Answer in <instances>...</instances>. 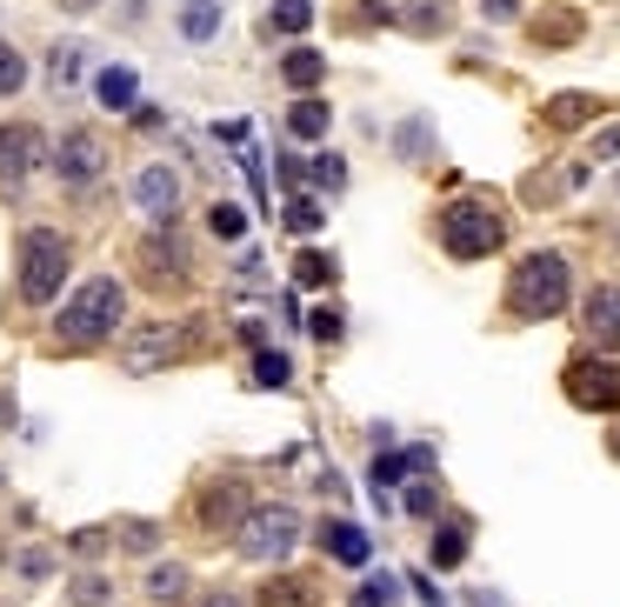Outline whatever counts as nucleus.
<instances>
[{
  "mask_svg": "<svg viewBox=\"0 0 620 607\" xmlns=\"http://www.w3.org/2000/svg\"><path fill=\"white\" fill-rule=\"evenodd\" d=\"M121 321H127V288H121L114 274H87V281L60 301L54 340H60V347H101V340L121 334Z\"/></svg>",
  "mask_w": 620,
  "mask_h": 607,
  "instance_id": "nucleus-1",
  "label": "nucleus"
},
{
  "mask_svg": "<svg viewBox=\"0 0 620 607\" xmlns=\"http://www.w3.org/2000/svg\"><path fill=\"white\" fill-rule=\"evenodd\" d=\"M67 274H74V247L60 227H27L21 247H14V288L27 307H54L67 294Z\"/></svg>",
  "mask_w": 620,
  "mask_h": 607,
  "instance_id": "nucleus-2",
  "label": "nucleus"
},
{
  "mask_svg": "<svg viewBox=\"0 0 620 607\" xmlns=\"http://www.w3.org/2000/svg\"><path fill=\"white\" fill-rule=\"evenodd\" d=\"M567 301H574V268H567V254H554V247L527 254L514 268V281H507V307L520 321H554Z\"/></svg>",
  "mask_w": 620,
  "mask_h": 607,
  "instance_id": "nucleus-3",
  "label": "nucleus"
},
{
  "mask_svg": "<svg viewBox=\"0 0 620 607\" xmlns=\"http://www.w3.org/2000/svg\"><path fill=\"white\" fill-rule=\"evenodd\" d=\"M500 240H507V214L494 194H461L440 207V247L454 260H487V254H500Z\"/></svg>",
  "mask_w": 620,
  "mask_h": 607,
  "instance_id": "nucleus-4",
  "label": "nucleus"
},
{
  "mask_svg": "<svg viewBox=\"0 0 620 607\" xmlns=\"http://www.w3.org/2000/svg\"><path fill=\"white\" fill-rule=\"evenodd\" d=\"M240 554L247 561H260V567H274V561H288L301 541H307V520L294 514V507H281V501H268V507H247V520H240Z\"/></svg>",
  "mask_w": 620,
  "mask_h": 607,
  "instance_id": "nucleus-5",
  "label": "nucleus"
},
{
  "mask_svg": "<svg viewBox=\"0 0 620 607\" xmlns=\"http://www.w3.org/2000/svg\"><path fill=\"white\" fill-rule=\"evenodd\" d=\"M47 173H54L67 194L101 188V181H108V147H101V134H94V127H67V134L54 140V154H47Z\"/></svg>",
  "mask_w": 620,
  "mask_h": 607,
  "instance_id": "nucleus-6",
  "label": "nucleus"
},
{
  "mask_svg": "<svg viewBox=\"0 0 620 607\" xmlns=\"http://www.w3.org/2000/svg\"><path fill=\"white\" fill-rule=\"evenodd\" d=\"M181 355H194V321H147L121 340V361L127 374H154V368H173Z\"/></svg>",
  "mask_w": 620,
  "mask_h": 607,
  "instance_id": "nucleus-7",
  "label": "nucleus"
},
{
  "mask_svg": "<svg viewBox=\"0 0 620 607\" xmlns=\"http://www.w3.org/2000/svg\"><path fill=\"white\" fill-rule=\"evenodd\" d=\"M561 387L587 414H620V355H607V347H600V355H574Z\"/></svg>",
  "mask_w": 620,
  "mask_h": 607,
  "instance_id": "nucleus-8",
  "label": "nucleus"
},
{
  "mask_svg": "<svg viewBox=\"0 0 620 607\" xmlns=\"http://www.w3.org/2000/svg\"><path fill=\"white\" fill-rule=\"evenodd\" d=\"M47 134L34 121H0V194H21L34 173L47 167Z\"/></svg>",
  "mask_w": 620,
  "mask_h": 607,
  "instance_id": "nucleus-9",
  "label": "nucleus"
},
{
  "mask_svg": "<svg viewBox=\"0 0 620 607\" xmlns=\"http://www.w3.org/2000/svg\"><path fill=\"white\" fill-rule=\"evenodd\" d=\"M127 194H134V207L160 227V221L181 214V173H173L167 160H147V167L134 173V181H127Z\"/></svg>",
  "mask_w": 620,
  "mask_h": 607,
  "instance_id": "nucleus-10",
  "label": "nucleus"
},
{
  "mask_svg": "<svg viewBox=\"0 0 620 607\" xmlns=\"http://www.w3.org/2000/svg\"><path fill=\"white\" fill-rule=\"evenodd\" d=\"M140 260H147V281H188L194 247L181 240V227H173V221H160V227H154V240L140 247Z\"/></svg>",
  "mask_w": 620,
  "mask_h": 607,
  "instance_id": "nucleus-11",
  "label": "nucleus"
},
{
  "mask_svg": "<svg viewBox=\"0 0 620 607\" xmlns=\"http://www.w3.org/2000/svg\"><path fill=\"white\" fill-rule=\"evenodd\" d=\"M247 507H253V494H247L240 481H214V487L201 494V528H207V535H234L240 520H247Z\"/></svg>",
  "mask_w": 620,
  "mask_h": 607,
  "instance_id": "nucleus-12",
  "label": "nucleus"
},
{
  "mask_svg": "<svg viewBox=\"0 0 620 607\" xmlns=\"http://www.w3.org/2000/svg\"><path fill=\"white\" fill-rule=\"evenodd\" d=\"M580 327L600 340V347H620V281H600L580 307Z\"/></svg>",
  "mask_w": 620,
  "mask_h": 607,
  "instance_id": "nucleus-13",
  "label": "nucleus"
},
{
  "mask_svg": "<svg viewBox=\"0 0 620 607\" xmlns=\"http://www.w3.org/2000/svg\"><path fill=\"white\" fill-rule=\"evenodd\" d=\"M314 541L340 561V567H368V554H374V541L361 535V528H353V520H320V528H314Z\"/></svg>",
  "mask_w": 620,
  "mask_h": 607,
  "instance_id": "nucleus-14",
  "label": "nucleus"
},
{
  "mask_svg": "<svg viewBox=\"0 0 620 607\" xmlns=\"http://www.w3.org/2000/svg\"><path fill=\"white\" fill-rule=\"evenodd\" d=\"M188 587H194V567H188V561H147V581H140V594H147L154 607L188 600Z\"/></svg>",
  "mask_w": 620,
  "mask_h": 607,
  "instance_id": "nucleus-15",
  "label": "nucleus"
},
{
  "mask_svg": "<svg viewBox=\"0 0 620 607\" xmlns=\"http://www.w3.org/2000/svg\"><path fill=\"white\" fill-rule=\"evenodd\" d=\"M94 101H101L108 114H134V101H140V74L121 67V60L101 67V74H94Z\"/></svg>",
  "mask_w": 620,
  "mask_h": 607,
  "instance_id": "nucleus-16",
  "label": "nucleus"
},
{
  "mask_svg": "<svg viewBox=\"0 0 620 607\" xmlns=\"http://www.w3.org/2000/svg\"><path fill=\"white\" fill-rule=\"evenodd\" d=\"M467 548H474V528H467L461 514H448V520L433 528V548H427V561H433V567H461V561H467Z\"/></svg>",
  "mask_w": 620,
  "mask_h": 607,
  "instance_id": "nucleus-17",
  "label": "nucleus"
},
{
  "mask_svg": "<svg viewBox=\"0 0 620 607\" xmlns=\"http://www.w3.org/2000/svg\"><path fill=\"white\" fill-rule=\"evenodd\" d=\"M281 80L294 87V94H314V87L327 80V54H314V47H288V54H281Z\"/></svg>",
  "mask_w": 620,
  "mask_h": 607,
  "instance_id": "nucleus-18",
  "label": "nucleus"
},
{
  "mask_svg": "<svg viewBox=\"0 0 620 607\" xmlns=\"http://www.w3.org/2000/svg\"><path fill=\"white\" fill-rule=\"evenodd\" d=\"M260 607H320V581H307V574H274L268 587H260Z\"/></svg>",
  "mask_w": 620,
  "mask_h": 607,
  "instance_id": "nucleus-19",
  "label": "nucleus"
},
{
  "mask_svg": "<svg viewBox=\"0 0 620 607\" xmlns=\"http://www.w3.org/2000/svg\"><path fill=\"white\" fill-rule=\"evenodd\" d=\"M327 127H334V108H327L320 94H301V101L288 108V134H294V140H320Z\"/></svg>",
  "mask_w": 620,
  "mask_h": 607,
  "instance_id": "nucleus-20",
  "label": "nucleus"
},
{
  "mask_svg": "<svg viewBox=\"0 0 620 607\" xmlns=\"http://www.w3.org/2000/svg\"><path fill=\"white\" fill-rule=\"evenodd\" d=\"M67 607H114V574L108 567H80L67 581Z\"/></svg>",
  "mask_w": 620,
  "mask_h": 607,
  "instance_id": "nucleus-21",
  "label": "nucleus"
},
{
  "mask_svg": "<svg viewBox=\"0 0 620 607\" xmlns=\"http://www.w3.org/2000/svg\"><path fill=\"white\" fill-rule=\"evenodd\" d=\"M394 21H401L407 34H448V27H454V8H448V0H407Z\"/></svg>",
  "mask_w": 620,
  "mask_h": 607,
  "instance_id": "nucleus-22",
  "label": "nucleus"
},
{
  "mask_svg": "<svg viewBox=\"0 0 620 607\" xmlns=\"http://www.w3.org/2000/svg\"><path fill=\"white\" fill-rule=\"evenodd\" d=\"M114 548L154 561V554H160V520H121V528H114Z\"/></svg>",
  "mask_w": 620,
  "mask_h": 607,
  "instance_id": "nucleus-23",
  "label": "nucleus"
},
{
  "mask_svg": "<svg viewBox=\"0 0 620 607\" xmlns=\"http://www.w3.org/2000/svg\"><path fill=\"white\" fill-rule=\"evenodd\" d=\"M67 554H74L80 567H101V561L114 554V528H74V535H67Z\"/></svg>",
  "mask_w": 620,
  "mask_h": 607,
  "instance_id": "nucleus-24",
  "label": "nucleus"
},
{
  "mask_svg": "<svg viewBox=\"0 0 620 607\" xmlns=\"http://www.w3.org/2000/svg\"><path fill=\"white\" fill-rule=\"evenodd\" d=\"M14 574H21L27 587H41V581H54V574H60V548H47V541H34V548H21V554H14Z\"/></svg>",
  "mask_w": 620,
  "mask_h": 607,
  "instance_id": "nucleus-25",
  "label": "nucleus"
},
{
  "mask_svg": "<svg viewBox=\"0 0 620 607\" xmlns=\"http://www.w3.org/2000/svg\"><path fill=\"white\" fill-rule=\"evenodd\" d=\"M334 274H340V260H334V254L301 247V260H294V281H301V288H334Z\"/></svg>",
  "mask_w": 620,
  "mask_h": 607,
  "instance_id": "nucleus-26",
  "label": "nucleus"
},
{
  "mask_svg": "<svg viewBox=\"0 0 620 607\" xmlns=\"http://www.w3.org/2000/svg\"><path fill=\"white\" fill-rule=\"evenodd\" d=\"M594 114H600L594 94H554V101H548V127H580V121H594Z\"/></svg>",
  "mask_w": 620,
  "mask_h": 607,
  "instance_id": "nucleus-27",
  "label": "nucleus"
},
{
  "mask_svg": "<svg viewBox=\"0 0 620 607\" xmlns=\"http://www.w3.org/2000/svg\"><path fill=\"white\" fill-rule=\"evenodd\" d=\"M407 468H433V454H427V448H407V454H381V461H374V487L387 494V487H394V481H401Z\"/></svg>",
  "mask_w": 620,
  "mask_h": 607,
  "instance_id": "nucleus-28",
  "label": "nucleus"
},
{
  "mask_svg": "<svg viewBox=\"0 0 620 607\" xmlns=\"http://www.w3.org/2000/svg\"><path fill=\"white\" fill-rule=\"evenodd\" d=\"M268 27H274V34H307V27H314V0H274V8H268Z\"/></svg>",
  "mask_w": 620,
  "mask_h": 607,
  "instance_id": "nucleus-29",
  "label": "nucleus"
},
{
  "mask_svg": "<svg viewBox=\"0 0 620 607\" xmlns=\"http://www.w3.org/2000/svg\"><path fill=\"white\" fill-rule=\"evenodd\" d=\"M294 381V361L281 355V347H260L253 355V387H288Z\"/></svg>",
  "mask_w": 620,
  "mask_h": 607,
  "instance_id": "nucleus-30",
  "label": "nucleus"
},
{
  "mask_svg": "<svg viewBox=\"0 0 620 607\" xmlns=\"http://www.w3.org/2000/svg\"><path fill=\"white\" fill-rule=\"evenodd\" d=\"M394 600H401V581L394 574H368L361 587L347 594V607H394Z\"/></svg>",
  "mask_w": 620,
  "mask_h": 607,
  "instance_id": "nucleus-31",
  "label": "nucleus"
},
{
  "mask_svg": "<svg viewBox=\"0 0 620 607\" xmlns=\"http://www.w3.org/2000/svg\"><path fill=\"white\" fill-rule=\"evenodd\" d=\"M21 87H27V54L14 41H0V101H14Z\"/></svg>",
  "mask_w": 620,
  "mask_h": 607,
  "instance_id": "nucleus-32",
  "label": "nucleus"
},
{
  "mask_svg": "<svg viewBox=\"0 0 620 607\" xmlns=\"http://www.w3.org/2000/svg\"><path fill=\"white\" fill-rule=\"evenodd\" d=\"M320 221H327V214H320V201H314V194H294V201H288V227H294L301 240H307V234H320Z\"/></svg>",
  "mask_w": 620,
  "mask_h": 607,
  "instance_id": "nucleus-33",
  "label": "nucleus"
},
{
  "mask_svg": "<svg viewBox=\"0 0 620 607\" xmlns=\"http://www.w3.org/2000/svg\"><path fill=\"white\" fill-rule=\"evenodd\" d=\"M207 227H214L221 240H240V234H247V207H234V201H221V207H207Z\"/></svg>",
  "mask_w": 620,
  "mask_h": 607,
  "instance_id": "nucleus-34",
  "label": "nucleus"
},
{
  "mask_svg": "<svg viewBox=\"0 0 620 607\" xmlns=\"http://www.w3.org/2000/svg\"><path fill=\"white\" fill-rule=\"evenodd\" d=\"M181 34H188V41H214V34H221V8H188V14H181Z\"/></svg>",
  "mask_w": 620,
  "mask_h": 607,
  "instance_id": "nucleus-35",
  "label": "nucleus"
},
{
  "mask_svg": "<svg viewBox=\"0 0 620 607\" xmlns=\"http://www.w3.org/2000/svg\"><path fill=\"white\" fill-rule=\"evenodd\" d=\"M580 34V14H554V21H534V41L554 47V41H574Z\"/></svg>",
  "mask_w": 620,
  "mask_h": 607,
  "instance_id": "nucleus-36",
  "label": "nucleus"
},
{
  "mask_svg": "<svg viewBox=\"0 0 620 607\" xmlns=\"http://www.w3.org/2000/svg\"><path fill=\"white\" fill-rule=\"evenodd\" d=\"M80 67H87V47H80V41H67V47H54V87H67V80L80 74Z\"/></svg>",
  "mask_w": 620,
  "mask_h": 607,
  "instance_id": "nucleus-37",
  "label": "nucleus"
},
{
  "mask_svg": "<svg viewBox=\"0 0 620 607\" xmlns=\"http://www.w3.org/2000/svg\"><path fill=\"white\" fill-rule=\"evenodd\" d=\"M307 334H314V340H340V334H347V314H340V307H314V314H307Z\"/></svg>",
  "mask_w": 620,
  "mask_h": 607,
  "instance_id": "nucleus-38",
  "label": "nucleus"
},
{
  "mask_svg": "<svg viewBox=\"0 0 620 607\" xmlns=\"http://www.w3.org/2000/svg\"><path fill=\"white\" fill-rule=\"evenodd\" d=\"M314 181H320L327 194H340V188H347V167H340V154H314Z\"/></svg>",
  "mask_w": 620,
  "mask_h": 607,
  "instance_id": "nucleus-39",
  "label": "nucleus"
},
{
  "mask_svg": "<svg viewBox=\"0 0 620 607\" xmlns=\"http://www.w3.org/2000/svg\"><path fill=\"white\" fill-rule=\"evenodd\" d=\"M587 160H620V121L594 134V147H587Z\"/></svg>",
  "mask_w": 620,
  "mask_h": 607,
  "instance_id": "nucleus-40",
  "label": "nucleus"
},
{
  "mask_svg": "<svg viewBox=\"0 0 620 607\" xmlns=\"http://www.w3.org/2000/svg\"><path fill=\"white\" fill-rule=\"evenodd\" d=\"M433 507H440L433 481H414V487H407V514H433Z\"/></svg>",
  "mask_w": 620,
  "mask_h": 607,
  "instance_id": "nucleus-41",
  "label": "nucleus"
},
{
  "mask_svg": "<svg viewBox=\"0 0 620 607\" xmlns=\"http://www.w3.org/2000/svg\"><path fill=\"white\" fill-rule=\"evenodd\" d=\"M420 147H427V127H420V121H407V127H401V154H420Z\"/></svg>",
  "mask_w": 620,
  "mask_h": 607,
  "instance_id": "nucleus-42",
  "label": "nucleus"
},
{
  "mask_svg": "<svg viewBox=\"0 0 620 607\" xmlns=\"http://www.w3.org/2000/svg\"><path fill=\"white\" fill-rule=\"evenodd\" d=\"M481 14H487V21H514V14H520V0H481Z\"/></svg>",
  "mask_w": 620,
  "mask_h": 607,
  "instance_id": "nucleus-43",
  "label": "nucleus"
},
{
  "mask_svg": "<svg viewBox=\"0 0 620 607\" xmlns=\"http://www.w3.org/2000/svg\"><path fill=\"white\" fill-rule=\"evenodd\" d=\"M54 8H60V14H94L101 0H54Z\"/></svg>",
  "mask_w": 620,
  "mask_h": 607,
  "instance_id": "nucleus-44",
  "label": "nucleus"
},
{
  "mask_svg": "<svg viewBox=\"0 0 620 607\" xmlns=\"http://www.w3.org/2000/svg\"><path fill=\"white\" fill-rule=\"evenodd\" d=\"M207 607H247V600H240V594H214Z\"/></svg>",
  "mask_w": 620,
  "mask_h": 607,
  "instance_id": "nucleus-45",
  "label": "nucleus"
},
{
  "mask_svg": "<svg viewBox=\"0 0 620 607\" xmlns=\"http://www.w3.org/2000/svg\"><path fill=\"white\" fill-rule=\"evenodd\" d=\"M607 454H613V461H620V427H607Z\"/></svg>",
  "mask_w": 620,
  "mask_h": 607,
  "instance_id": "nucleus-46",
  "label": "nucleus"
},
{
  "mask_svg": "<svg viewBox=\"0 0 620 607\" xmlns=\"http://www.w3.org/2000/svg\"><path fill=\"white\" fill-rule=\"evenodd\" d=\"M8 420H14V401H8V394H0V427H8Z\"/></svg>",
  "mask_w": 620,
  "mask_h": 607,
  "instance_id": "nucleus-47",
  "label": "nucleus"
},
{
  "mask_svg": "<svg viewBox=\"0 0 620 607\" xmlns=\"http://www.w3.org/2000/svg\"><path fill=\"white\" fill-rule=\"evenodd\" d=\"M181 8H221V0H181Z\"/></svg>",
  "mask_w": 620,
  "mask_h": 607,
  "instance_id": "nucleus-48",
  "label": "nucleus"
},
{
  "mask_svg": "<svg viewBox=\"0 0 620 607\" xmlns=\"http://www.w3.org/2000/svg\"><path fill=\"white\" fill-rule=\"evenodd\" d=\"M0 487H8V474H0Z\"/></svg>",
  "mask_w": 620,
  "mask_h": 607,
  "instance_id": "nucleus-49",
  "label": "nucleus"
},
{
  "mask_svg": "<svg viewBox=\"0 0 620 607\" xmlns=\"http://www.w3.org/2000/svg\"><path fill=\"white\" fill-rule=\"evenodd\" d=\"M0 607H14V600H0Z\"/></svg>",
  "mask_w": 620,
  "mask_h": 607,
  "instance_id": "nucleus-50",
  "label": "nucleus"
},
{
  "mask_svg": "<svg viewBox=\"0 0 620 607\" xmlns=\"http://www.w3.org/2000/svg\"><path fill=\"white\" fill-rule=\"evenodd\" d=\"M613 188H620V181H613Z\"/></svg>",
  "mask_w": 620,
  "mask_h": 607,
  "instance_id": "nucleus-51",
  "label": "nucleus"
}]
</instances>
